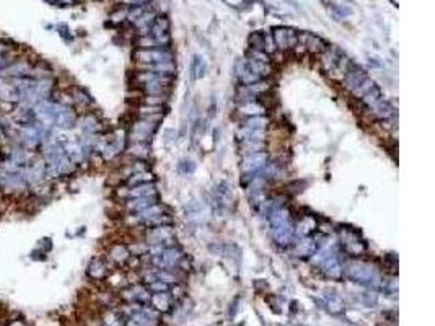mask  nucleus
Returning <instances> with one entry per match:
<instances>
[{
	"mask_svg": "<svg viewBox=\"0 0 435 326\" xmlns=\"http://www.w3.org/2000/svg\"><path fill=\"white\" fill-rule=\"evenodd\" d=\"M269 225H271V237L279 247H289L294 238L295 229L290 224V214L287 209L276 207L269 212Z\"/></svg>",
	"mask_w": 435,
	"mask_h": 326,
	"instance_id": "f257e3e1",
	"label": "nucleus"
},
{
	"mask_svg": "<svg viewBox=\"0 0 435 326\" xmlns=\"http://www.w3.org/2000/svg\"><path fill=\"white\" fill-rule=\"evenodd\" d=\"M347 278L364 286H380V273L374 264L369 263H351L346 268Z\"/></svg>",
	"mask_w": 435,
	"mask_h": 326,
	"instance_id": "f03ea898",
	"label": "nucleus"
},
{
	"mask_svg": "<svg viewBox=\"0 0 435 326\" xmlns=\"http://www.w3.org/2000/svg\"><path fill=\"white\" fill-rule=\"evenodd\" d=\"M183 258H184V253L178 247H168V248L157 250V253L152 255V263L160 269L168 271L181 263Z\"/></svg>",
	"mask_w": 435,
	"mask_h": 326,
	"instance_id": "7ed1b4c3",
	"label": "nucleus"
},
{
	"mask_svg": "<svg viewBox=\"0 0 435 326\" xmlns=\"http://www.w3.org/2000/svg\"><path fill=\"white\" fill-rule=\"evenodd\" d=\"M175 232H173L171 225H160V227H152V230L147 233V243L152 247H157L158 250L175 247Z\"/></svg>",
	"mask_w": 435,
	"mask_h": 326,
	"instance_id": "20e7f679",
	"label": "nucleus"
},
{
	"mask_svg": "<svg viewBox=\"0 0 435 326\" xmlns=\"http://www.w3.org/2000/svg\"><path fill=\"white\" fill-rule=\"evenodd\" d=\"M135 59L145 65H153L160 62H168L173 60V54L166 47H155V49H139L135 52Z\"/></svg>",
	"mask_w": 435,
	"mask_h": 326,
	"instance_id": "39448f33",
	"label": "nucleus"
},
{
	"mask_svg": "<svg viewBox=\"0 0 435 326\" xmlns=\"http://www.w3.org/2000/svg\"><path fill=\"white\" fill-rule=\"evenodd\" d=\"M168 29H170V21L166 16H155V20L150 26V38L157 42L158 47H166L170 42V34H168Z\"/></svg>",
	"mask_w": 435,
	"mask_h": 326,
	"instance_id": "423d86ee",
	"label": "nucleus"
},
{
	"mask_svg": "<svg viewBox=\"0 0 435 326\" xmlns=\"http://www.w3.org/2000/svg\"><path fill=\"white\" fill-rule=\"evenodd\" d=\"M155 129H157V124L152 121V118L145 116L144 119L134 122L130 137H132L135 144H147L148 140L152 139V135L155 134Z\"/></svg>",
	"mask_w": 435,
	"mask_h": 326,
	"instance_id": "0eeeda50",
	"label": "nucleus"
},
{
	"mask_svg": "<svg viewBox=\"0 0 435 326\" xmlns=\"http://www.w3.org/2000/svg\"><path fill=\"white\" fill-rule=\"evenodd\" d=\"M272 39L279 49H292L298 44V34L290 28H274L272 29Z\"/></svg>",
	"mask_w": 435,
	"mask_h": 326,
	"instance_id": "6e6552de",
	"label": "nucleus"
},
{
	"mask_svg": "<svg viewBox=\"0 0 435 326\" xmlns=\"http://www.w3.org/2000/svg\"><path fill=\"white\" fill-rule=\"evenodd\" d=\"M341 240H343V247L344 250L347 251L349 255L352 256H359L365 253L367 250V245L357 237L356 232L352 230H343V233H341Z\"/></svg>",
	"mask_w": 435,
	"mask_h": 326,
	"instance_id": "1a4fd4ad",
	"label": "nucleus"
},
{
	"mask_svg": "<svg viewBox=\"0 0 435 326\" xmlns=\"http://www.w3.org/2000/svg\"><path fill=\"white\" fill-rule=\"evenodd\" d=\"M267 165V155L264 152H256V153H250L243 158L241 162V171L248 175H254L259 173L261 170L266 168Z\"/></svg>",
	"mask_w": 435,
	"mask_h": 326,
	"instance_id": "9d476101",
	"label": "nucleus"
},
{
	"mask_svg": "<svg viewBox=\"0 0 435 326\" xmlns=\"http://www.w3.org/2000/svg\"><path fill=\"white\" fill-rule=\"evenodd\" d=\"M298 42H302V46L307 49V51L313 52V54H321L328 49L326 41L320 38V36L312 34V33H302L298 34Z\"/></svg>",
	"mask_w": 435,
	"mask_h": 326,
	"instance_id": "9b49d317",
	"label": "nucleus"
},
{
	"mask_svg": "<svg viewBox=\"0 0 435 326\" xmlns=\"http://www.w3.org/2000/svg\"><path fill=\"white\" fill-rule=\"evenodd\" d=\"M318 251V242L312 237H302L294 245V255L298 258H310Z\"/></svg>",
	"mask_w": 435,
	"mask_h": 326,
	"instance_id": "f8f14e48",
	"label": "nucleus"
},
{
	"mask_svg": "<svg viewBox=\"0 0 435 326\" xmlns=\"http://www.w3.org/2000/svg\"><path fill=\"white\" fill-rule=\"evenodd\" d=\"M250 42L253 44L254 51H263V52H274L276 51V44H274V39H272L271 34H266V33H253L250 36Z\"/></svg>",
	"mask_w": 435,
	"mask_h": 326,
	"instance_id": "ddd939ff",
	"label": "nucleus"
},
{
	"mask_svg": "<svg viewBox=\"0 0 435 326\" xmlns=\"http://www.w3.org/2000/svg\"><path fill=\"white\" fill-rule=\"evenodd\" d=\"M214 202L215 207L219 211H225L227 206L232 202V191H230V186L227 183H220L219 186L214 189Z\"/></svg>",
	"mask_w": 435,
	"mask_h": 326,
	"instance_id": "4468645a",
	"label": "nucleus"
},
{
	"mask_svg": "<svg viewBox=\"0 0 435 326\" xmlns=\"http://www.w3.org/2000/svg\"><path fill=\"white\" fill-rule=\"evenodd\" d=\"M124 196H127L130 199H137V198H150V196H157V188H155L153 183H144V184H137V186H132L127 189Z\"/></svg>",
	"mask_w": 435,
	"mask_h": 326,
	"instance_id": "2eb2a0df",
	"label": "nucleus"
},
{
	"mask_svg": "<svg viewBox=\"0 0 435 326\" xmlns=\"http://www.w3.org/2000/svg\"><path fill=\"white\" fill-rule=\"evenodd\" d=\"M163 212H165V207H163V206H160V204H153V206H150V207L144 209V211H140V212H137V214H134L132 220H134V222H144V224H147L148 220H152V219H155V217H158V215H161Z\"/></svg>",
	"mask_w": 435,
	"mask_h": 326,
	"instance_id": "dca6fc26",
	"label": "nucleus"
},
{
	"mask_svg": "<svg viewBox=\"0 0 435 326\" xmlns=\"http://www.w3.org/2000/svg\"><path fill=\"white\" fill-rule=\"evenodd\" d=\"M132 322L139 326H157L158 325V317L157 313H153L152 310H139L137 313H134Z\"/></svg>",
	"mask_w": 435,
	"mask_h": 326,
	"instance_id": "f3484780",
	"label": "nucleus"
},
{
	"mask_svg": "<svg viewBox=\"0 0 435 326\" xmlns=\"http://www.w3.org/2000/svg\"><path fill=\"white\" fill-rule=\"evenodd\" d=\"M369 111L375 116V118L378 119H388V118H393V108H391V104L388 101H385L383 98L380 101H377L375 104H372V106L369 108Z\"/></svg>",
	"mask_w": 435,
	"mask_h": 326,
	"instance_id": "a211bd4d",
	"label": "nucleus"
},
{
	"mask_svg": "<svg viewBox=\"0 0 435 326\" xmlns=\"http://www.w3.org/2000/svg\"><path fill=\"white\" fill-rule=\"evenodd\" d=\"M153 204H158V196H150V198H137V199H130L127 202V209L132 212H140L144 209L150 207Z\"/></svg>",
	"mask_w": 435,
	"mask_h": 326,
	"instance_id": "6ab92c4d",
	"label": "nucleus"
},
{
	"mask_svg": "<svg viewBox=\"0 0 435 326\" xmlns=\"http://www.w3.org/2000/svg\"><path fill=\"white\" fill-rule=\"evenodd\" d=\"M238 139L241 142H264V131H254V129L243 127L238 132Z\"/></svg>",
	"mask_w": 435,
	"mask_h": 326,
	"instance_id": "aec40b11",
	"label": "nucleus"
},
{
	"mask_svg": "<svg viewBox=\"0 0 435 326\" xmlns=\"http://www.w3.org/2000/svg\"><path fill=\"white\" fill-rule=\"evenodd\" d=\"M106 264H104L99 258H95L91 260L88 264V276L93 279H103L106 276Z\"/></svg>",
	"mask_w": 435,
	"mask_h": 326,
	"instance_id": "412c9836",
	"label": "nucleus"
},
{
	"mask_svg": "<svg viewBox=\"0 0 435 326\" xmlns=\"http://www.w3.org/2000/svg\"><path fill=\"white\" fill-rule=\"evenodd\" d=\"M206 70H207V65H206V60L201 56H194L192 57V62H191V75L194 80H199L206 75Z\"/></svg>",
	"mask_w": 435,
	"mask_h": 326,
	"instance_id": "4be33fe9",
	"label": "nucleus"
},
{
	"mask_svg": "<svg viewBox=\"0 0 435 326\" xmlns=\"http://www.w3.org/2000/svg\"><path fill=\"white\" fill-rule=\"evenodd\" d=\"M75 124H78V127L82 129L83 134H95L98 131V119L91 114L83 116V118L77 121Z\"/></svg>",
	"mask_w": 435,
	"mask_h": 326,
	"instance_id": "5701e85b",
	"label": "nucleus"
},
{
	"mask_svg": "<svg viewBox=\"0 0 435 326\" xmlns=\"http://www.w3.org/2000/svg\"><path fill=\"white\" fill-rule=\"evenodd\" d=\"M152 305L157 310L168 312L170 307H171V297L166 292H158V294H155L152 297Z\"/></svg>",
	"mask_w": 435,
	"mask_h": 326,
	"instance_id": "b1692460",
	"label": "nucleus"
},
{
	"mask_svg": "<svg viewBox=\"0 0 435 326\" xmlns=\"http://www.w3.org/2000/svg\"><path fill=\"white\" fill-rule=\"evenodd\" d=\"M109 256H111V260L116 261L117 264H122V263H126L129 260L130 253H129V250L124 247V245H116V247L111 248Z\"/></svg>",
	"mask_w": 435,
	"mask_h": 326,
	"instance_id": "393cba45",
	"label": "nucleus"
},
{
	"mask_svg": "<svg viewBox=\"0 0 435 326\" xmlns=\"http://www.w3.org/2000/svg\"><path fill=\"white\" fill-rule=\"evenodd\" d=\"M266 126H267V119L264 116H250V118L243 122V127L254 129V131H264Z\"/></svg>",
	"mask_w": 435,
	"mask_h": 326,
	"instance_id": "a878e982",
	"label": "nucleus"
},
{
	"mask_svg": "<svg viewBox=\"0 0 435 326\" xmlns=\"http://www.w3.org/2000/svg\"><path fill=\"white\" fill-rule=\"evenodd\" d=\"M315 227H316L315 220L312 217H305L300 224L295 227V229H297L295 233H297V235H300V237H308V233L312 230H315Z\"/></svg>",
	"mask_w": 435,
	"mask_h": 326,
	"instance_id": "bb28decb",
	"label": "nucleus"
},
{
	"mask_svg": "<svg viewBox=\"0 0 435 326\" xmlns=\"http://www.w3.org/2000/svg\"><path fill=\"white\" fill-rule=\"evenodd\" d=\"M144 183H153V175L147 173V171H137V173H134L129 178L130 186H137V184H144Z\"/></svg>",
	"mask_w": 435,
	"mask_h": 326,
	"instance_id": "cd10ccee",
	"label": "nucleus"
},
{
	"mask_svg": "<svg viewBox=\"0 0 435 326\" xmlns=\"http://www.w3.org/2000/svg\"><path fill=\"white\" fill-rule=\"evenodd\" d=\"M263 111H264V108L259 106V104H256V103H253V101H248L240 106V113H245L248 116H261Z\"/></svg>",
	"mask_w": 435,
	"mask_h": 326,
	"instance_id": "c85d7f7f",
	"label": "nucleus"
},
{
	"mask_svg": "<svg viewBox=\"0 0 435 326\" xmlns=\"http://www.w3.org/2000/svg\"><path fill=\"white\" fill-rule=\"evenodd\" d=\"M166 103V95H147L145 96V104L148 106H161Z\"/></svg>",
	"mask_w": 435,
	"mask_h": 326,
	"instance_id": "c756f323",
	"label": "nucleus"
},
{
	"mask_svg": "<svg viewBox=\"0 0 435 326\" xmlns=\"http://www.w3.org/2000/svg\"><path fill=\"white\" fill-rule=\"evenodd\" d=\"M148 291H152L155 294L166 292L168 291V284H166V282H161V281H155V282H150V284H148Z\"/></svg>",
	"mask_w": 435,
	"mask_h": 326,
	"instance_id": "7c9ffc66",
	"label": "nucleus"
},
{
	"mask_svg": "<svg viewBox=\"0 0 435 326\" xmlns=\"http://www.w3.org/2000/svg\"><path fill=\"white\" fill-rule=\"evenodd\" d=\"M139 111H140V114H144V116H155V114L161 113V106H148V104H145V106L139 108Z\"/></svg>",
	"mask_w": 435,
	"mask_h": 326,
	"instance_id": "2f4dec72",
	"label": "nucleus"
},
{
	"mask_svg": "<svg viewBox=\"0 0 435 326\" xmlns=\"http://www.w3.org/2000/svg\"><path fill=\"white\" fill-rule=\"evenodd\" d=\"M194 170H196V165L194 162H191V160H183V162L179 163V171H181V173L191 175Z\"/></svg>",
	"mask_w": 435,
	"mask_h": 326,
	"instance_id": "473e14b6",
	"label": "nucleus"
},
{
	"mask_svg": "<svg viewBox=\"0 0 435 326\" xmlns=\"http://www.w3.org/2000/svg\"><path fill=\"white\" fill-rule=\"evenodd\" d=\"M73 96H75V101L80 104H85V106L86 104H91V98L86 95L83 90H75V95Z\"/></svg>",
	"mask_w": 435,
	"mask_h": 326,
	"instance_id": "72a5a7b5",
	"label": "nucleus"
},
{
	"mask_svg": "<svg viewBox=\"0 0 435 326\" xmlns=\"http://www.w3.org/2000/svg\"><path fill=\"white\" fill-rule=\"evenodd\" d=\"M130 153H134V155H139V157H145L147 155V147L145 144H135L130 147Z\"/></svg>",
	"mask_w": 435,
	"mask_h": 326,
	"instance_id": "f704fd0d",
	"label": "nucleus"
},
{
	"mask_svg": "<svg viewBox=\"0 0 435 326\" xmlns=\"http://www.w3.org/2000/svg\"><path fill=\"white\" fill-rule=\"evenodd\" d=\"M126 5H132V7H139V5H145L148 0H122Z\"/></svg>",
	"mask_w": 435,
	"mask_h": 326,
	"instance_id": "c9c22d12",
	"label": "nucleus"
},
{
	"mask_svg": "<svg viewBox=\"0 0 435 326\" xmlns=\"http://www.w3.org/2000/svg\"><path fill=\"white\" fill-rule=\"evenodd\" d=\"M11 326H24V323H23V322H20V320H15V322L11 323Z\"/></svg>",
	"mask_w": 435,
	"mask_h": 326,
	"instance_id": "e433bc0d",
	"label": "nucleus"
}]
</instances>
